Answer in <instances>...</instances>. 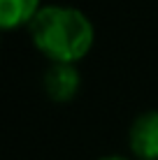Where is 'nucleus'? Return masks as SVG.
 <instances>
[{
    "label": "nucleus",
    "mask_w": 158,
    "mask_h": 160,
    "mask_svg": "<svg viewBox=\"0 0 158 160\" xmlns=\"http://www.w3.org/2000/svg\"><path fill=\"white\" fill-rule=\"evenodd\" d=\"M79 70L70 63H51L44 72V91L54 102H70L79 91Z\"/></svg>",
    "instance_id": "3"
},
{
    "label": "nucleus",
    "mask_w": 158,
    "mask_h": 160,
    "mask_svg": "<svg viewBox=\"0 0 158 160\" xmlns=\"http://www.w3.org/2000/svg\"><path fill=\"white\" fill-rule=\"evenodd\" d=\"M30 40L37 51L51 63L74 65L91 51L95 30L81 9L70 5H47L28 26Z\"/></svg>",
    "instance_id": "1"
},
{
    "label": "nucleus",
    "mask_w": 158,
    "mask_h": 160,
    "mask_svg": "<svg viewBox=\"0 0 158 160\" xmlns=\"http://www.w3.org/2000/svg\"><path fill=\"white\" fill-rule=\"evenodd\" d=\"M40 0H0V26L3 30H14L19 26H30L40 14Z\"/></svg>",
    "instance_id": "4"
},
{
    "label": "nucleus",
    "mask_w": 158,
    "mask_h": 160,
    "mask_svg": "<svg viewBox=\"0 0 158 160\" xmlns=\"http://www.w3.org/2000/svg\"><path fill=\"white\" fill-rule=\"evenodd\" d=\"M128 144L135 158L158 160V109L140 114L128 132Z\"/></svg>",
    "instance_id": "2"
},
{
    "label": "nucleus",
    "mask_w": 158,
    "mask_h": 160,
    "mask_svg": "<svg viewBox=\"0 0 158 160\" xmlns=\"http://www.w3.org/2000/svg\"><path fill=\"white\" fill-rule=\"evenodd\" d=\"M100 160H128V158H123V156H105V158H100Z\"/></svg>",
    "instance_id": "5"
}]
</instances>
